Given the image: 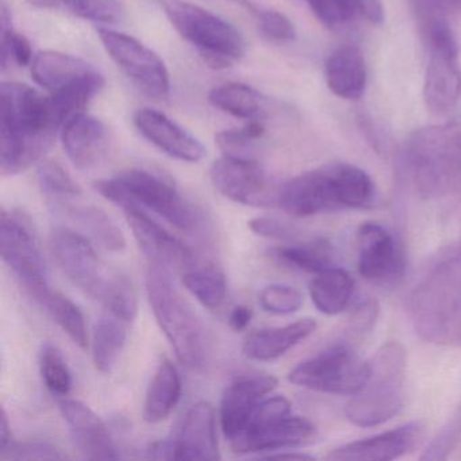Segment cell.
I'll list each match as a JSON object with an SVG mask.
<instances>
[{
    "mask_svg": "<svg viewBox=\"0 0 461 461\" xmlns=\"http://www.w3.org/2000/svg\"><path fill=\"white\" fill-rule=\"evenodd\" d=\"M423 434L425 426L420 420H414L393 430L342 445L331 450L326 458L334 461L393 460L420 447Z\"/></svg>",
    "mask_w": 461,
    "mask_h": 461,
    "instance_id": "20",
    "label": "cell"
},
{
    "mask_svg": "<svg viewBox=\"0 0 461 461\" xmlns=\"http://www.w3.org/2000/svg\"><path fill=\"white\" fill-rule=\"evenodd\" d=\"M50 250L61 272L86 295L125 322L136 320L139 302L133 285L104 263L87 237L74 229L56 228Z\"/></svg>",
    "mask_w": 461,
    "mask_h": 461,
    "instance_id": "2",
    "label": "cell"
},
{
    "mask_svg": "<svg viewBox=\"0 0 461 461\" xmlns=\"http://www.w3.org/2000/svg\"><path fill=\"white\" fill-rule=\"evenodd\" d=\"M0 252L28 293L50 285L47 264L29 226L14 214L2 212Z\"/></svg>",
    "mask_w": 461,
    "mask_h": 461,
    "instance_id": "15",
    "label": "cell"
},
{
    "mask_svg": "<svg viewBox=\"0 0 461 461\" xmlns=\"http://www.w3.org/2000/svg\"><path fill=\"white\" fill-rule=\"evenodd\" d=\"M69 12L99 25H117L125 20L122 0H60Z\"/></svg>",
    "mask_w": 461,
    "mask_h": 461,
    "instance_id": "37",
    "label": "cell"
},
{
    "mask_svg": "<svg viewBox=\"0 0 461 461\" xmlns=\"http://www.w3.org/2000/svg\"><path fill=\"white\" fill-rule=\"evenodd\" d=\"M253 312L248 306H237L229 317V325L236 331H242L249 326L252 321Z\"/></svg>",
    "mask_w": 461,
    "mask_h": 461,
    "instance_id": "49",
    "label": "cell"
},
{
    "mask_svg": "<svg viewBox=\"0 0 461 461\" xmlns=\"http://www.w3.org/2000/svg\"><path fill=\"white\" fill-rule=\"evenodd\" d=\"M461 439V404L447 418L420 455L423 461L447 460Z\"/></svg>",
    "mask_w": 461,
    "mask_h": 461,
    "instance_id": "40",
    "label": "cell"
},
{
    "mask_svg": "<svg viewBox=\"0 0 461 461\" xmlns=\"http://www.w3.org/2000/svg\"><path fill=\"white\" fill-rule=\"evenodd\" d=\"M137 131L150 144L175 160L199 163L206 158L204 145L182 125L153 109H140L134 114Z\"/></svg>",
    "mask_w": 461,
    "mask_h": 461,
    "instance_id": "18",
    "label": "cell"
},
{
    "mask_svg": "<svg viewBox=\"0 0 461 461\" xmlns=\"http://www.w3.org/2000/svg\"><path fill=\"white\" fill-rule=\"evenodd\" d=\"M272 256L285 266L299 269V271L309 272V274L317 275L330 267L328 247L321 242L275 248L272 250Z\"/></svg>",
    "mask_w": 461,
    "mask_h": 461,
    "instance_id": "35",
    "label": "cell"
},
{
    "mask_svg": "<svg viewBox=\"0 0 461 461\" xmlns=\"http://www.w3.org/2000/svg\"><path fill=\"white\" fill-rule=\"evenodd\" d=\"M404 163L415 190L425 198L461 195V122L414 131L406 144Z\"/></svg>",
    "mask_w": 461,
    "mask_h": 461,
    "instance_id": "4",
    "label": "cell"
},
{
    "mask_svg": "<svg viewBox=\"0 0 461 461\" xmlns=\"http://www.w3.org/2000/svg\"><path fill=\"white\" fill-rule=\"evenodd\" d=\"M125 321L113 314L102 315L96 323L93 339V358L95 368L102 374H110L120 360L125 348Z\"/></svg>",
    "mask_w": 461,
    "mask_h": 461,
    "instance_id": "33",
    "label": "cell"
},
{
    "mask_svg": "<svg viewBox=\"0 0 461 461\" xmlns=\"http://www.w3.org/2000/svg\"><path fill=\"white\" fill-rule=\"evenodd\" d=\"M40 366H41L42 380L48 390L53 395H68L72 388L71 371L63 353L58 348L50 344L42 347Z\"/></svg>",
    "mask_w": 461,
    "mask_h": 461,
    "instance_id": "38",
    "label": "cell"
},
{
    "mask_svg": "<svg viewBox=\"0 0 461 461\" xmlns=\"http://www.w3.org/2000/svg\"><path fill=\"white\" fill-rule=\"evenodd\" d=\"M31 71L32 77L40 87L55 93L87 77L95 68L77 56L58 50H44L34 55Z\"/></svg>",
    "mask_w": 461,
    "mask_h": 461,
    "instance_id": "27",
    "label": "cell"
},
{
    "mask_svg": "<svg viewBox=\"0 0 461 461\" xmlns=\"http://www.w3.org/2000/svg\"><path fill=\"white\" fill-rule=\"evenodd\" d=\"M355 293V280L345 269L328 267L310 283V296L318 310L337 315L347 310Z\"/></svg>",
    "mask_w": 461,
    "mask_h": 461,
    "instance_id": "30",
    "label": "cell"
},
{
    "mask_svg": "<svg viewBox=\"0 0 461 461\" xmlns=\"http://www.w3.org/2000/svg\"><path fill=\"white\" fill-rule=\"evenodd\" d=\"M210 179L215 190L236 202L252 207L276 206L279 187H275L255 158L223 156L212 163Z\"/></svg>",
    "mask_w": 461,
    "mask_h": 461,
    "instance_id": "14",
    "label": "cell"
},
{
    "mask_svg": "<svg viewBox=\"0 0 461 461\" xmlns=\"http://www.w3.org/2000/svg\"><path fill=\"white\" fill-rule=\"evenodd\" d=\"M315 17L329 29L345 25L355 17L345 0H306Z\"/></svg>",
    "mask_w": 461,
    "mask_h": 461,
    "instance_id": "45",
    "label": "cell"
},
{
    "mask_svg": "<svg viewBox=\"0 0 461 461\" xmlns=\"http://www.w3.org/2000/svg\"><path fill=\"white\" fill-rule=\"evenodd\" d=\"M379 315V306L375 301H366L357 307L350 317L349 323L342 331L341 339L337 344L353 348L361 337L372 330Z\"/></svg>",
    "mask_w": 461,
    "mask_h": 461,
    "instance_id": "42",
    "label": "cell"
},
{
    "mask_svg": "<svg viewBox=\"0 0 461 461\" xmlns=\"http://www.w3.org/2000/svg\"><path fill=\"white\" fill-rule=\"evenodd\" d=\"M0 102V169L5 176H14L45 155L59 126L50 96L23 83L5 82Z\"/></svg>",
    "mask_w": 461,
    "mask_h": 461,
    "instance_id": "1",
    "label": "cell"
},
{
    "mask_svg": "<svg viewBox=\"0 0 461 461\" xmlns=\"http://www.w3.org/2000/svg\"><path fill=\"white\" fill-rule=\"evenodd\" d=\"M329 90L347 101L363 96L366 86V66L358 48L345 45L334 50L325 64Z\"/></svg>",
    "mask_w": 461,
    "mask_h": 461,
    "instance_id": "26",
    "label": "cell"
},
{
    "mask_svg": "<svg viewBox=\"0 0 461 461\" xmlns=\"http://www.w3.org/2000/svg\"><path fill=\"white\" fill-rule=\"evenodd\" d=\"M315 329L317 322L312 318H303L277 328L261 329L245 339L242 350L250 360H275L312 336Z\"/></svg>",
    "mask_w": 461,
    "mask_h": 461,
    "instance_id": "25",
    "label": "cell"
},
{
    "mask_svg": "<svg viewBox=\"0 0 461 461\" xmlns=\"http://www.w3.org/2000/svg\"><path fill=\"white\" fill-rule=\"evenodd\" d=\"M366 172L350 164H329L280 185L276 206L295 217L345 209H366L374 199Z\"/></svg>",
    "mask_w": 461,
    "mask_h": 461,
    "instance_id": "3",
    "label": "cell"
},
{
    "mask_svg": "<svg viewBox=\"0 0 461 461\" xmlns=\"http://www.w3.org/2000/svg\"><path fill=\"white\" fill-rule=\"evenodd\" d=\"M272 375L256 374L237 377L226 387L221 399V428L229 441L241 433L249 418L266 395L276 388Z\"/></svg>",
    "mask_w": 461,
    "mask_h": 461,
    "instance_id": "19",
    "label": "cell"
},
{
    "mask_svg": "<svg viewBox=\"0 0 461 461\" xmlns=\"http://www.w3.org/2000/svg\"><path fill=\"white\" fill-rule=\"evenodd\" d=\"M74 444L90 460H115L120 457L106 423L91 407L77 399L59 403Z\"/></svg>",
    "mask_w": 461,
    "mask_h": 461,
    "instance_id": "22",
    "label": "cell"
},
{
    "mask_svg": "<svg viewBox=\"0 0 461 461\" xmlns=\"http://www.w3.org/2000/svg\"><path fill=\"white\" fill-rule=\"evenodd\" d=\"M369 372V361H364L353 348L333 344L299 363L288 380L318 393L353 396L363 390Z\"/></svg>",
    "mask_w": 461,
    "mask_h": 461,
    "instance_id": "11",
    "label": "cell"
},
{
    "mask_svg": "<svg viewBox=\"0 0 461 461\" xmlns=\"http://www.w3.org/2000/svg\"><path fill=\"white\" fill-rule=\"evenodd\" d=\"M147 293L156 321L179 363L191 371L201 369L207 356L206 333L195 310L175 287L171 271L149 264Z\"/></svg>",
    "mask_w": 461,
    "mask_h": 461,
    "instance_id": "7",
    "label": "cell"
},
{
    "mask_svg": "<svg viewBox=\"0 0 461 461\" xmlns=\"http://www.w3.org/2000/svg\"><path fill=\"white\" fill-rule=\"evenodd\" d=\"M357 269L364 279L375 285H393L403 276V249L380 223L366 222L358 229Z\"/></svg>",
    "mask_w": 461,
    "mask_h": 461,
    "instance_id": "16",
    "label": "cell"
},
{
    "mask_svg": "<svg viewBox=\"0 0 461 461\" xmlns=\"http://www.w3.org/2000/svg\"><path fill=\"white\" fill-rule=\"evenodd\" d=\"M33 301L44 310L45 314L80 348L87 347V328L79 307L64 296L53 291L50 285L37 288L28 293Z\"/></svg>",
    "mask_w": 461,
    "mask_h": 461,
    "instance_id": "29",
    "label": "cell"
},
{
    "mask_svg": "<svg viewBox=\"0 0 461 461\" xmlns=\"http://www.w3.org/2000/svg\"><path fill=\"white\" fill-rule=\"evenodd\" d=\"M34 55L31 42L14 29H2V69H6L10 64L18 67L32 66Z\"/></svg>",
    "mask_w": 461,
    "mask_h": 461,
    "instance_id": "43",
    "label": "cell"
},
{
    "mask_svg": "<svg viewBox=\"0 0 461 461\" xmlns=\"http://www.w3.org/2000/svg\"><path fill=\"white\" fill-rule=\"evenodd\" d=\"M182 396V379L176 366L163 360L148 387L144 403V420L160 423L172 414Z\"/></svg>",
    "mask_w": 461,
    "mask_h": 461,
    "instance_id": "28",
    "label": "cell"
},
{
    "mask_svg": "<svg viewBox=\"0 0 461 461\" xmlns=\"http://www.w3.org/2000/svg\"><path fill=\"white\" fill-rule=\"evenodd\" d=\"M182 283L188 293L207 309H218L228 293L225 274L214 264H196L187 267L182 274Z\"/></svg>",
    "mask_w": 461,
    "mask_h": 461,
    "instance_id": "34",
    "label": "cell"
},
{
    "mask_svg": "<svg viewBox=\"0 0 461 461\" xmlns=\"http://www.w3.org/2000/svg\"><path fill=\"white\" fill-rule=\"evenodd\" d=\"M258 29L269 41L290 42L296 37L295 26L276 10H261L258 13Z\"/></svg>",
    "mask_w": 461,
    "mask_h": 461,
    "instance_id": "44",
    "label": "cell"
},
{
    "mask_svg": "<svg viewBox=\"0 0 461 461\" xmlns=\"http://www.w3.org/2000/svg\"><path fill=\"white\" fill-rule=\"evenodd\" d=\"M303 301L301 291L287 285H269L260 293L261 307L271 314H293L301 309Z\"/></svg>",
    "mask_w": 461,
    "mask_h": 461,
    "instance_id": "41",
    "label": "cell"
},
{
    "mask_svg": "<svg viewBox=\"0 0 461 461\" xmlns=\"http://www.w3.org/2000/svg\"><path fill=\"white\" fill-rule=\"evenodd\" d=\"M96 32L107 55L139 91L153 101L169 98V72L158 53L128 34L102 26Z\"/></svg>",
    "mask_w": 461,
    "mask_h": 461,
    "instance_id": "13",
    "label": "cell"
},
{
    "mask_svg": "<svg viewBox=\"0 0 461 461\" xmlns=\"http://www.w3.org/2000/svg\"><path fill=\"white\" fill-rule=\"evenodd\" d=\"M250 230L267 239L280 240V241H291L295 237V231L290 226L285 225L280 221L268 217H256L248 222Z\"/></svg>",
    "mask_w": 461,
    "mask_h": 461,
    "instance_id": "47",
    "label": "cell"
},
{
    "mask_svg": "<svg viewBox=\"0 0 461 461\" xmlns=\"http://www.w3.org/2000/svg\"><path fill=\"white\" fill-rule=\"evenodd\" d=\"M39 182L48 202L79 198L82 188L71 175L55 161H44L39 168Z\"/></svg>",
    "mask_w": 461,
    "mask_h": 461,
    "instance_id": "39",
    "label": "cell"
},
{
    "mask_svg": "<svg viewBox=\"0 0 461 461\" xmlns=\"http://www.w3.org/2000/svg\"><path fill=\"white\" fill-rule=\"evenodd\" d=\"M263 458H268V460H314L312 456L304 455V453L282 452V450L279 453H269V455L263 456Z\"/></svg>",
    "mask_w": 461,
    "mask_h": 461,
    "instance_id": "51",
    "label": "cell"
},
{
    "mask_svg": "<svg viewBox=\"0 0 461 461\" xmlns=\"http://www.w3.org/2000/svg\"><path fill=\"white\" fill-rule=\"evenodd\" d=\"M353 14L361 15L372 25H382L384 23V7L382 0H345Z\"/></svg>",
    "mask_w": 461,
    "mask_h": 461,
    "instance_id": "48",
    "label": "cell"
},
{
    "mask_svg": "<svg viewBox=\"0 0 461 461\" xmlns=\"http://www.w3.org/2000/svg\"><path fill=\"white\" fill-rule=\"evenodd\" d=\"M4 458H15V460H53V458H64L66 456L50 442H14L9 445L7 449L2 452Z\"/></svg>",
    "mask_w": 461,
    "mask_h": 461,
    "instance_id": "46",
    "label": "cell"
},
{
    "mask_svg": "<svg viewBox=\"0 0 461 461\" xmlns=\"http://www.w3.org/2000/svg\"><path fill=\"white\" fill-rule=\"evenodd\" d=\"M12 429H10L9 420H7L6 410H2V420H0V452L9 447L12 444Z\"/></svg>",
    "mask_w": 461,
    "mask_h": 461,
    "instance_id": "50",
    "label": "cell"
},
{
    "mask_svg": "<svg viewBox=\"0 0 461 461\" xmlns=\"http://www.w3.org/2000/svg\"><path fill=\"white\" fill-rule=\"evenodd\" d=\"M175 460H220L217 420L212 404L198 402L191 406L174 439Z\"/></svg>",
    "mask_w": 461,
    "mask_h": 461,
    "instance_id": "23",
    "label": "cell"
},
{
    "mask_svg": "<svg viewBox=\"0 0 461 461\" xmlns=\"http://www.w3.org/2000/svg\"><path fill=\"white\" fill-rule=\"evenodd\" d=\"M317 437L314 425L291 415V403L285 396L264 399L241 433L230 444L237 453H274L312 444Z\"/></svg>",
    "mask_w": 461,
    "mask_h": 461,
    "instance_id": "10",
    "label": "cell"
},
{
    "mask_svg": "<svg viewBox=\"0 0 461 461\" xmlns=\"http://www.w3.org/2000/svg\"><path fill=\"white\" fill-rule=\"evenodd\" d=\"M125 212L126 220L133 231L137 244L144 255L149 258V264L169 269H183L195 263L193 250L183 244L179 239L172 236L160 223L148 214L141 207L126 204L121 207Z\"/></svg>",
    "mask_w": 461,
    "mask_h": 461,
    "instance_id": "17",
    "label": "cell"
},
{
    "mask_svg": "<svg viewBox=\"0 0 461 461\" xmlns=\"http://www.w3.org/2000/svg\"><path fill=\"white\" fill-rule=\"evenodd\" d=\"M160 6L175 31L198 50L210 68H231L247 53L241 32L203 7L185 0H160Z\"/></svg>",
    "mask_w": 461,
    "mask_h": 461,
    "instance_id": "9",
    "label": "cell"
},
{
    "mask_svg": "<svg viewBox=\"0 0 461 461\" xmlns=\"http://www.w3.org/2000/svg\"><path fill=\"white\" fill-rule=\"evenodd\" d=\"M407 352L399 342L383 345L369 361L368 380L352 396L345 415L361 428L382 425L395 417L404 404Z\"/></svg>",
    "mask_w": 461,
    "mask_h": 461,
    "instance_id": "8",
    "label": "cell"
},
{
    "mask_svg": "<svg viewBox=\"0 0 461 461\" xmlns=\"http://www.w3.org/2000/svg\"><path fill=\"white\" fill-rule=\"evenodd\" d=\"M104 198L122 207H141L163 218L179 230L195 233L201 228V215L180 193L174 182L160 172L131 168L94 185Z\"/></svg>",
    "mask_w": 461,
    "mask_h": 461,
    "instance_id": "5",
    "label": "cell"
},
{
    "mask_svg": "<svg viewBox=\"0 0 461 461\" xmlns=\"http://www.w3.org/2000/svg\"><path fill=\"white\" fill-rule=\"evenodd\" d=\"M452 4L461 5V0H452Z\"/></svg>",
    "mask_w": 461,
    "mask_h": 461,
    "instance_id": "52",
    "label": "cell"
},
{
    "mask_svg": "<svg viewBox=\"0 0 461 461\" xmlns=\"http://www.w3.org/2000/svg\"><path fill=\"white\" fill-rule=\"evenodd\" d=\"M411 310L423 339L461 347V245L415 290Z\"/></svg>",
    "mask_w": 461,
    "mask_h": 461,
    "instance_id": "6",
    "label": "cell"
},
{
    "mask_svg": "<svg viewBox=\"0 0 461 461\" xmlns=\"http://www.w3.org/2000/svg\"><path fill=\"white\" fill-rule=\"evenodd\" d=\"M264 134L266 126L263 121H248L242 128L220 131L215 136V144L228 158H252L256 141L263 139Z\"/></svg>",
    "mask_w": 461,
    "mask_h": 461,
    "instance_id": "36",
    "label": "cell"
},
{
    "mask_svg": "<svg viewBox=\"0 0 461 461\" xmlns=\"http://www.w3.org/2000/svg\"><path fill=\"white\" fill-rule=\"evenodd\" d=\"M75 199L48 202L53 212L66 217L72 223L87 234L88 239L98 242L102 248L110 252H122L126 248V240L122 230L106 212L94 206L74 202Z\"/></svg>",
    "mask_w": 461,
    "mask_h": 461,
    "instance_id": "24",
    "label": "cell"
},
{
    "mask_svg": "<svg viewBox=\"0 0 461 461\" xmlns=\"http://www.w3.org/2000/svg\"><path fill=\"white\" fill-rule=\"evenodd\" d=\"M461 94V69L455 36L444 21L429 25V61L423 83V99L431 114H449Z\"/></svg>",
    "mask_w": 461,
    "mask_h": 461,
    "instance_id": "12",
    "label": "cell"
},
{
    "mask_svg": "<svg viewBox=\"0 0 461 461\" xmlns=\"http://www.w3.org/2000/svg\"><path fill=\"white\" fill-rule=\"evenodd\" d=\"M61 141L69 160L79 171L98 168L112 149V134L106 123L85 113L63 126Z\"/></svg>",
    "mask_w": 461,
    "mask_h": 461,
    "instance_id": "21",
    "label": "cell"
},
{
    "mask_svg": "<svg viewBox=\"0 0 461 461\" xmlns=\"http://www.w3.org/2000/svg\"><path fill=\"white\" fill-rule=\"evenodd\" d=\"M209 102L220 112L245 121L261 120L266 110L263 95L242 83H226L212 88Z\"/></svg>",
    "mask_w": 461,
    "mask_h": 461,
    "instance_id": "32",
    "label": "cell"
},
{
    "mask_svg": "<svg viewBox=\"0 0 461 461\" xmlns=\"http://www.w3.org/2000/svg\"><path fill=\"white\" fill-rule=\"evenodd\" d=\"M104 87V77L95 69L77 82L50 93V109L59 129H63L67 122L83 114L86 107L96 95H99Z\"/></svg>",
    "mask_w": 461,
    "mask_h": 461,
    "instance_id": "31",
    "label": "cell"
}]
</instances>
